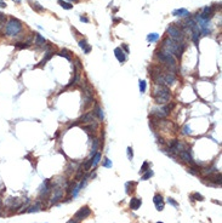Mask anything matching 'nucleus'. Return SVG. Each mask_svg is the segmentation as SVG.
I'll return each instance as SVG.
<instances>
[{
	"label": "nucleus",
	"mask_w": 222,
	"mask_h": 223,
	"mask_svg": "<svg viewBox=\"0 0 222 223\" xmlns=\"http://www.w3.org/2000/svg\"><path fill=\"white\" fill-rule=\"evenodd\" d=\"M163 49H164V51H167L169 54H171L173 56L175 55L176 57H181L185 51V44L175 41L173 39L167 38L163 41Z\"/></svg>",
	"instance_id": "nucleus-1"
},
{
	"label": "nucleus",
	"mask_w": 222,
	"mask_h": 223,
	"mask_svg": "<svg viewBox=\"0 0 222 223\" xmlns=\"http://www.w3.org/2000/svg\"><path fill=\"white\" fill-rule=\"evenodd\" d=\"M22 31V23L16 18H10L5 25V34L7 36H17Z\"/></svg>",
	"instance_id": "nucleus-2"
},
{
	"label": "nucleus",
	"mask_w": 222,
	"mask_h": 223,
	"mask_svg": "<svg viewBox=\"0 0 222 223\" xmlns=\"http://www.w3.org/2000/svg\"><path fill=\"white\" fill-rule=\"evenodd\" d=\"M154 98L158 104H165L170 100V91H169V89L164 87L163 85L156 86L154 90Z\"/></svg>",
	"instance_id": "nucleus-3"
},
{
	"label": "nucleus",
	"mask_w": 222,
	"mask_h": 223,
	"mask_svg": "<svg viewBox=\"0 0 222 223\" xmlns=\"http://www.w3.org/2000/svg\"><path fill=\"white\" fill-rule=\"evenodd\" d=\"M156 57L159 58V61H162L163 63L169 65V67H171V68L176 67V62H175L174 56L171 54H169L167 51H158L156 52Z\"/></svg>",
	"instance_id": "nucleus-4"
},
{
	"label": "nucleus",
	"mask_w": 222,
	"mask_h": 223,
	"mask_svg": "<svg viewBox=\"0 0 222 223\" xmlns=\"http://www.w3.org/2000/svg\"><path fill=\"white\" fill-rule=\"evenodd\" d=\"M167 33H169V35L171 36L170 39H173V40H175V41H178V43H182V40H183V38H185L183 32L180 31L176 25H174V24L169 25Z\"/></svg>",
	"instance_id": "nucleus-5"
},
{
	"label": "nucleus",
	"mask_w": 222,
	"mask_h": 223,
	"mask_svg": "<svg viewBox=\"0 0 222 223\" xmlns=\"http://www.w3.org/2000/svg\"><path fill=\"white\" fill-rule=\"evenodd\" d=\"M90 215H91V210H90L87 206H84V207H82V208L79 210V211H78V212L75 214V218H76V219H79V221H82V219L89 217Z\"/></svg>",
	"instance_id": "nucleus-6"
},
{
	"label": "nucleus",
	"mask_w": 222,
	"mask_h": 223,
	"mask_svg": "<svg viewBox=\"0 0 222 223\" xmlns=\"http://www.w3.org/2000/svg\"><path fill=\"white\" fill-rule=\"evenodd\" d=\"M153 201L155 204L156 210H158V211H163L164 210V200H163L162 194H155L154 198H153Z\"/></svg>",
	"instance_id": "nucleus-7"
},
{
	"label": "nucleus",
	"mask_w": 222,
	"mask_h": 223,
	"mask_svg": "<svg viewBox=\"0 0 222 223\" xmlns=\"http://www.w3.org/2000/svg\"><path fill=\"white\" fill-rule=\"evenodd\" d=\"M63 198V189L62 188H56L54 189V195L51 198V204H55L58 200H61Z\"/></svg>",
	"instance_id": "nucleus-8"
},
{
	"label": "nucleus",
	"mask_w": 222,
	"mask_h": 223,
	"mask_svg": "<svg viewBox=\"0 0 222 223\" xmlns=\"http://www.w3.org/2000/svg\"><path fill=\"white\" fill-rule=\"evenodd\" d=\"M213 11H214V10H213L211 6H205V7L203 9V12H202L199 16H200L203 20H207V21H209V20L213 17Z\"/></svg>",
	"instance_id": "nucleus-9"
},
{
	"label": "nucleus",
	"mask_w": 222,
	"mask_h": 223,
	"mask_svg": "<svg viewBox=\"0 0 222 223\" xmlns=\"http://www.w3.org/2000/svg\"><path fill=\"white\" fill-rule=\"evenodd\" d=\"M114 55H115L116 60H118L120 63L125 62V60H126V54H125V52L123 51V49H122V47H116V49L114 50Z\"/></svg>",
	"instance_id": "nucleus-10"
},
{
	"label": "nucleus",
	"mask_w": 222,
	"mask_h": 223,
	"mask_svg": "<svg viewBox=\"0 0 222 223\" xmlns=\"http://www.w3.org/2000/svg\"><path fill=\"white\" fill-rule=\"evenodd\" d=\"M169 112H170V108L169 107H164V108H154L153 109V114L155 115H158L159 118H165Z\"/></svg>",
	"instance_id": "nucleus-11"
},
{
	"label": "nucleus",
	"mask_w": 222,
	"mask_h": 223,
	"mask_svg": "<svg viewBox=\"0 0 222 223\" xmlns=\"http://www.w3.org/2000/svg\"><path fill=\"white\" fill-rule=\"evenodd\" d=\"M163 79H164V84H173L175 81V74L171 72H167L165 74H163Z\"/></svg>",
	"instance_id": "nucleus-12"
},
{
	"label": "nucleus",
	"mask_w": 222,
	"mask_h": 223,
	"mask_svg": "<svg viewBox=\"0 0 222 223\" xmlns=\"http://www.w3.org/2000/svg\"><path fill=\"white\" fill-rule=\"evenodd\" d=\"M141 205H142V200L138 198H132L130 200V208L131 210H138Z\"/></svg>",
	"instance_id": "nucleus-13"
},
{
	"label": "nucleus",
	"mask_w": 222,
	"mask_h": 223,
	"mask_svg": "<svg viewBox=\"0 0 222 223\" xmlns=\"http://www.w3.org/2000/svg\"><path fill=\"white\" fill-rule=\"evenodd\" d=\"M173 15H174V16H180V17H186V16L189 15V12H188V10H186V9H178V10L173 11Z\"/></svg>",
	"instance_id": "nucleus-14"
},
{
	"label": "nucleus",
	"mask_w": 222,
	"mask_h": 223,
	"mask_svg": "<svg viewBox=\"0 0 222 223\" xmlns=\"http://www.w3.org/2000/svg\"><path fill=\"white\" fill-rule=\"evenodd\" d=\"M180 156H181V159H183V161H186V163H193V160H192V156L189 155V152H186V150H182V152H180Z\"/></svg>",
	"instance_id": "nucleus-15"
},
{
	"label": "nucleus",
	"mask_w": 222,
	"mask_h": 223,
	"mask_svg": "<svg viewBox=\"0 0 222 223\" xmlns=\"http://www.w3.org/2000/svg\"><path fill=\"white\" fill-rule=\"evenodd\" d=\"M79 46L84 50V52H85V54H89V52L91 51V46L87 44V41L86 40H80L79 41Z\"/></svg>",
	"instance_id": "nucleus-16"
},
{
	"label": "nucleus",
	"mask_w": 222,
	"mask_h": 223,
	"mask_svg": "<svg viewBox=\"0 0 222 223\" xmlns=\"http://www.w3.org/2000/svg\"><path fill=\"white\" fill-rule=\"evenodd\" d=\"M35 44H36L38 46L44 45V44H45V38L41 36L39 33H35Z\"/></svg>",
	"instance_id": "nucleus-17"
},
{
	"label": "nucleus",
	"mask_w": 222,
	"mask_h": 223,
	"mask_svg": "<svg viewBox=\"0 0 222 223\" xmlns=\"http://www.w3.org/2000/svg\"><path fill=\"white\" fill-rule=\"evenodd\" d=\"M41 210V204L40 203H35L33 206H31L27 211L28 212H38V211H40Z\"/></svg>",
	"instance_id": "nucleus-18"
},
{
	"label": "nucleus",
	"mask_w": 222,
	"mask_h": 223,
	"mask_svg": "<svg viewBox=\"0 0 222 223\" xmlns=\"http://www.w3.org/2000/svg\"><path fill=\"white\" fill-rule=\"evenodd\" d=\"M100 160H101V153H96V154L94 155L92 160H91V166H92V167L97 166V164L100 163Z\"/></svg>",
	"instance_id": "nucleus-19"
},
{
	"label": "nucleus",
	"mask_w": 222,
	"mask_h": 223,
	"mask_svg": "<svg viewBox=\"0 0 222 223\" xmlns=\"http://www.w3.org/2000/svg\"><path fill=\"white\" fill-rule=\"evenodd\" d=\"M82 120H83L84 123H91V121H94V114H92V113L85 114V115L82 118Z\"/></svg>",
	"instance_id": "nucleus-20"
},
{
	"label": "nucleus",
	"mask_w": 222,
	"mask_h": 223,
	"mask_svg": "<svg viewBox=\"0 0 222 223\" xmlns=\"http://www.w3.org/2000/svg\"><path fill=\"white\" fill-rule=\"evenodd\" d=\"M58 4L64 9V10H71L73 9V5L71 3H67V1H63V0H58Z\"/></svg>",
	"instance_id": "nucleus-21"
},
{
	"label": "nucleus",
	"mask_w": 222,
	"mask_h": 223,
	"mask_svg": "<svg viewBox=\"0 0 222 223\" xmlns=\"http://www.w3.org/2000/svg\"><path fill=\"white\" fill-rule=\"evenodd\" d=\"M159 39V34H156V33H152V34H148V36H147V40L149 41V43H154V41H156Z\"/></svg>",
	"instance_id": "nucleus-22"
},
{
	"label": "nucleus",
	"mask_w": 222,
	"mask_h": 223,
	"mask_svg": "<svg viewBox=\"0 0 222 223\" xmlns=\"http://www.w3.org/2000/svg\"><path fill=\"white\" fill-rule=\"evenodd\" d=\"M152 176H153V171H152V170L149 169V170H147V171L145 172V175H143V176L141 177V179H142V181H147V179H148V178H151Z\"/></svg>",
	"instance_id": "nucleus-23"
},
{
	"label": "nucleus",
	"mask_w": 222,
	"mask_h": 223,
	"mask_svg": "<svg viewBox=\"0 0 222 223\" xmlns=\"http://www.w3.org/2000/svg\"><path fill=\"white\" fill-rule=\"evenodd\" d=\"M191 199H193V200H199V201H203V200H204L203 195H200L199 193H193V194L191 195Z\"/></svg>",
	"instance_id": "nucleus-24"
},
{
	"label": "nucleus",
	"mask_w": 222,
	"mask_h": 223,
	"mask_svg": "<svg viewBox=\"0 0 222 223\" xmlns=\"http://www.w3.org/2000/svg\"><path fill=\"white\" fill-rule=\"evenodd\" d=\"M146 87H147V83L145 80H140V91H141V94L145 92Z\"/></svg>",
	"instance_id": "nucleus-25"
},
{
	"label": "nucleus",
	"mask_w": 222,
	"mask_h": 223,
	"mask_svg": "<svg viewBox=\"0 0 222 223\" xmlns=\"http://www.w3.org/2000/svg\"><path fill=\"white\" fill-rule=\"evenodd\" d=\"M58 55H60V56H63V57H66L68 61H71V60H72V58H71V55H69V52H68L67 50H62Z\"/></svg>",
	"instance_id": "nucleus-26"
},
{
	"label": "nucleus",
	"mask_w": 222,
	"mask_h": 223,
	"mask_svg": "<svg viewBox=\"0 0 222 223\" xmlns=\"http://www.w3.org/2000/svg\"><path fill=\"white\" fill-rule=\"evenodd\" d=\"M148 166H149V164H148L147 161L143 163V165H142V167H141V170H140V174H145L147 170H148Z\"/></svg>",
	"instance_id": "nucleus-27"
},
{
	"label": "nucleus",
	"mask_w": 222,
	"mask_h": 223,
	"mask_svg": "<svg viewBox=\"0 0 222 223\" xmlns=\"http://www.w3.org/2000/svg\"><path fill=\"white\" fill-rule=\"evenodd\" d=\"M95 113L98 115V119H100V120H102V119H103V110H102L100 107H97V108H96V112H95Z\"/></svg>",
	"instance_id": "nucleus-28"
},
{
	"label": "nucleus",
	"mask_w": 222,
	"mask_h": 223,
	"mask_svg": "<svg viewBox=\"0 0 222 223\" xmlns=\"http://www.w3.org/2000/svg\"><path fill=\"white\" fill-rule=\"evenodd\" d=\"M15 46H16L17 49H25V47L29 46V44H25V43H16Z\"/></svg>",
	"instance_id": "nucleus-29"
},
{
	"label": "nucleus",
	"mask_w": 222,
	"mask_h": 223,
	"mask_svg": "<svg viewBox=\"0 0 222 223\" xmlns=\"http://www.w3.org/2000/svg\"><path fill=\"white\" fill-rule=\"evenodd\" d=\"M32 7H33V9H35V10H38V11H44V7H43V6H40V5H39L38 3H33Z\"/></svg>",
	"instance_id": "nucleus-30"
},
{
	"label": "nucleus",
	"mask_w": 222,
	"mask_h": 223,
	"mask_svg": "<svg viewBox=\"0 0 222 223\" xmlns=\"http://www.w3.org/2000/svg\"><path fill=\"white\" fill-rule=\"evenodd\" d=\"M127 158H129V160H132V158H134L132 148H131V147H129V148H127Z\"/></svg>",
	"instance_id": "nucleus-31"
},
{
	"label": "nucleus",
	"mask_w": 222,
	"mask_h": 223,
	"mask_svg": "<svg viewBox=\"0 0 222 223\" xmlns=\"http://www.w3.org/2000/svg\"><path fill=\"white\" fill-rule=\"evenodd\" d=\"M5 25V15H3L1 12H0V28Z\"/></svg>",
	"instance_id": "nucleus-32"
},
{
	"label": "nucleus",
	"mask_w": 222,
	"mask_h": 223,
	"mask_svg": "<svg viewBox=\"0 0 222 223\" xmlns=\"http://www.w3.org/2000/svg\"><path fill=\"white\" fill-rule=\"evenodd\" d=\"M103 166H104V167H112V160H109V159H104Z\"/></svg>",
	"instance_id": "nucleus-33"
},
{
	"label": "nucleus",
	"mask_w": 222,
	"mask_h": 223,
	"mask_svg": "<svg viewBox=\"0 0 222 223\" xmlns=\"http://www.w3.org/2000/svg\"><path fill=\"white\" fill-rule=\"evenodd\" d=\"M52 55H54V54H52V52H47L46 57H45V58H44V60L41 61V64H45V62H46V61H49V60L51 58V56H52Z\"/></svg>",
	"instance_id": "nucleus-34"
},
{
	"label": "nucleus",
	"mask_w": 222,
	"mask_h": 223,
	"mask_svg": "<svg viewBox=\"0 0 222 223\" xmlns=\"http://www.w3.org/2000/svg\"><path fill=\"white\" fill-rule=\"evenodd\" d=\"M167 203H169V204H171V205H173V206H175V207H177V206H178V204H177V203H176V201H175L173 198H167Z\"/></svg>",
	"instance_id": "nucleus-35"
},
{
	"label": "nucleus",
	"mask_w": 222,
	"mask_h": 223,
	"mask_svg": "<svg viewBox=\"0 0 222 223\" xmlns=\"http://www.w3.org/2000/svg\"><path fill=\"white\" fill-rule=\"evenodd\" d=\"M183 132H185L186 135H188V134H191V127H189L188 125H186V126H185V131H183Z\"/></svg>",
	"instance_id": "nucleus-36"
},
{
	"label": "nucleus",
	"mask_w": 222,
	"mask_h": 223,
	"mask_svg": "<svg viewBox=\"0 0 222 223\" xmlns=\"http://www.w3.org/2000/svg\"><path fill=\"white\" fill-rule=\"evenodd\" d=\"M67 223H80V221H79V219H76V218L74 217V218H72V219H69V221H68Z\"/></svg>",
	"instance_id": "nucleus-37"
},
{
	"label": "nucleus",
	"mask_w": 222,
	"mask_h": 223,
	"mask_svg": "<svg viewBox=\"0 0 222 223\" xmlns=\"http://www.w3.org/2000/svg\"><path fill=\"white\" fill-rule=\"evenodd\" d=\"M122 46H123V49L125 50V54H129V47H127V45L124 44V45H122Z\"/></svg>",
	"instance_id": "nucleus-38"
},
{
	"label": "nucleus",
	"mask_w": 222,
	"mask_h": 223,
	"mask_svg": "<svg viewBox=\"0 0 222 223\" xmlns=\"http://www.w3.org/2000/svg\"><path fill=\"white\" fill-rule=\"evenodd\" d=\"M80 21H83V22H86V23H87V22H89V20H87V18H86V17H83V16H82V17H80Z\"/></svg>",
	"instance_id": "nucleus-39"
},
{
	"label": "nucleus",
	"mask_w": 222,
	"mask_h": 223,
	"mask_svg": "<svg viewBox=\"0 0 222 223\" xmlns=\"http://www.w3.org/2000/svg\"><path fill=\"white\" fill-rule=\"evenodd\" d=\"M0 7H6V4L4 1H1V0H0Z\"/></svg>",
	"instance_id": "nucleus-40"
},
{
	"label": "nucleus",
	"mask_w": 222,
	"mask_h": 223,
	"mask_svg": "<svg viewBox=\"0 0 222 223\" xmlns=\"http://www.w3.org/2000/svg\"><path fill=\"white\" fill-rule=\"evenodd\" d=\"M69 1H72V3H78L79 0H69Z\"/></svg>",
	"instance_id": "nucleus-41"
},
{
	"label": "nucleus",
	"mask_w": 222,
	"mask_h": 223,
	"mask_svg": "<svg viewBox=\"0 0 222 223\" xmlns=\"http://www.w3.org/2000/svg\"><path fill=\"white\" fill-rule=\"evenodd\" d=\"M16 1H17V3H20V0H16Z\"/></svg>",
	"instance_id": "nucleus-42"
},
{
	"label": "nucleus",
	"mask_w": 222,
	"mask_h": 223,
	"mask_svg": "<svg viewBox=\"0 0 222 223\" xmlns=\"http://www.w3.org/2000/svg\"><path fill=\"white\" fill-rule=\"evenodd\" d=\"M156 223H163V222H156Z\"/></svg>",
	"instance_id": "nucleus-43"
},
{
	"label": "nucleus",
	"mask_w": 222,
	"mask_h": 223,
	"mask_svg": "<svg viewBox=\"0 0 222 223\" xmlns=\"http://www.w3.org/2000/svg\"><path fill=\"white\" fill-rule=\"evenodd\" d=\"M1 1H3V0H1Z\"/></svg>",
	"instance_id": "nucleus-44"
}]
</instances>
